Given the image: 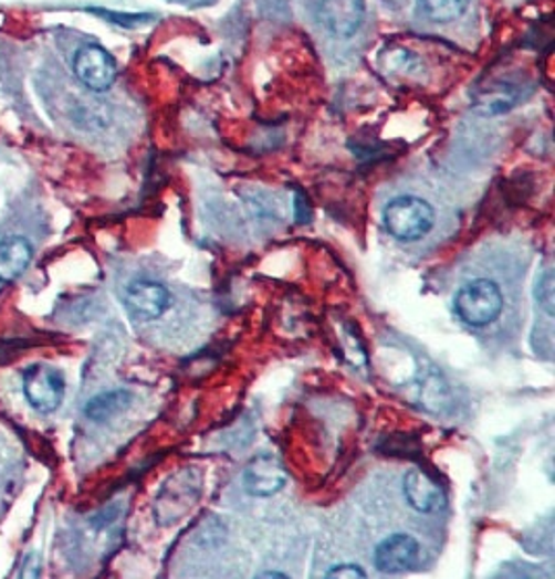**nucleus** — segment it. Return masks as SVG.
<instances>
[{
	"mask_svg": "<svg viewBox=\"0 0 555 579\" xmlns=\"http://www.w3.org/2000/svg\"><path fill=\"white\" fill-rule=\"evenodd\" d=\"M243 491L250 496H273L281 493L287 484V470L278 455L273 453H259L254 460L250 461L243 470L242 476Z\"/></svg>",
	"mask_w": 555,
	"mask_h": 579,
	"instance_id": "nucleus-5",
	"label": "nucleus"
},
{
	"mask_svg": "<svg viewBox=\"0 0 555 579\" xmlns=\"http://www.w3.org/2000/svg\"><path fill=\"white\" fill-rule=\"evenodd\" d=\"M184 2H186V4H205V2H207V0H184Z\"/></svg>",
	"mask_w": 555,
	"mask_h": 579,
	"instance_id": "nucleus-18",
	"label": "nucleus"
},
{
	"mask_svg": "<svg viewBox=\"0 0 555 579\" xmlns=\"http://www.w3.org/2000/svg\"><path fill=\"white\" fill-rule=\"evenodd\" d=\"M404 496L418 513H437L446 507V493L422 470H410L404 477Z\"/></svg>",
	"mask_w": 555,
	"mask_h": 579,
	"instance_id": "nucleus-10",
	"label": "nucleus"
},
{
	"mask_svg": "<svg viewBox=\"0 0 555 579\" xmlns=\"http://www.w3.org/2000/svg\"><path fill=\"white\" fill-rule=\"evenodd\" d=\"M422 557V546L410 534H391L381 540L373 561L383 573H404L415 569Z\"/></svg>",
	"mask_w": 555,
	"mask_h": 579,
	"instance_id": "nucleus-6",
	"label": "nucleus"
},
{
	"mask_svg": "<svg viewBox=\"0 0 555 579\" xmlns=\"http://www.w3.org/2000/svg\"><path fill=\"white\" fill-rule=\"evenodd\" d=\"M98 15H105V18L115 21V23H123V25H138L142 21H146L148 15H119V13H111V11H94Z\"/></svg>",
	"mask_w": 555,
	"mask_h": 579,
	"instance_id": "nucleus-16",
	"label": "nucleus"
},
{
	"mask_svg": "<svg viewBox=\"0 0 555 579\" xmlns=\"http://www.w3.org/2000/svg\"><path fill=\"white\" fill-rule=\"evenodd\" d=\"M132 403H134V394L125 389L101 392L87 401L84 413L92 422H106L123 411H127L132 408Z\"/></svg>",
	"mask_w": 555,
	"mask_h": 579,
	"instance_id": "nucleus-12",
	"label": "nucleus"
},
{
	"mask_svg": "<svg viewBox=\"0 0 555 579\" xmlns=\"http://www.w3.org/2000/svg\"><path fill=\"white\" fill-rule=\"evenodd\" d=\"M433 206L418 196H398L383 210V222L387 233L401 243H412L433 231Z\"/></svg>",
	"mask_w": 555,
	"mask_h": 579,
	"instance_id": "nucleus-2",
	"label": "nucleus"
},
{
	"mask_svg": "<svg viewBox=\"0 0 555 579\" xmlns=\"http://www.w3.org/2000/svg\"><path fill=\"white\" fill-rule=\"evenodd\" d=\"M23 392L32 408L51 413L61 406L65 397V378L51 366L35 364L23 375Z\"/></svg>",
	"mask_w": 555,
	"mask_h": 579,
	"instance_id": "nucleus-4",
	"label": "nucleus"
},
{
	"mask_svg": "<svg viewBox=\"0 0 555 579\" xmlns=\"http://www.w3.org/2000/svg\"><path fill=\"white\" fill-rule=\"evenodd\" d=\"M427 18L437 23H450L462 18L469 9V0H420Z\"/></svg>",
	"mask_w": 555,
	"mask_h": 579,
	"instance_id": "nucleus-13",
	"label": "nucleus"
},
{
	"mask_svg": "<svg viewBox=\"0 0 555 579\" xmlns=\"http://www.w3.org/2000/svg\"><path fill=\"white\" fill-rule=\"evenodd\" d=\"M202 496V474L193 467H181L163 484L155 498L158 526H174L196 507Z\"/></svg>",
	"mask_w": 555,
	"mask_h": 579,
	"instance_id": "nucleus-1",
	"label": "nucleus"
},
{
	"mask_svg": "<svg viewBox=\"0 0 555 579\" xmlns=\"http://www.w3.org/2000/svg\"><path fill=\"white\" fill-rule=\"evenodd\" d=\"M34 256L32 243L23 238H7L0 241V283H13Z\"/></svg>",
	"mask_w": 555,
	"mask_h": 579,
	"instance_id": "nucleus-11",
	"label": "nucleus"
},
{
	"mask_svg": "<svg viewBox=\"0 0 555 579\" xmlns=\"http://www.w3.org/2000/svg\"><path fill=\"white\" fill-rule=\"evenodd\" d=\"M318 19L323 28L335 38L356 34L365 19L363 0H323L318 7Z\"/></svg>",
	"mask_w": 555,
	"mask_h": 579,
	"instance_id": "nucleus-9",
	"label": "nucleus"
},
{
	"mask_svg": "<svg viewBox=\"0 0 555 579\" xmlns=\"http://www.w3.org/2000/svg\"><path fill=\"white\" fill-rule=\"evenodd\" d=\"M327 579H365L366 573L358 567V565H337L331 567L329 571L325 573Z\"/></svg>",
	"mask_w": 555,
	"mask_h": 579,
	"instance_id": "nucleus-15",
	"label": "nucleus"
},
{
	"mask_svg": "<svg viewBox=\"0 0 555 579\" xmlns=\"http://www.w3.org/2000/svg\"><path fill=\"white\" fill-rule=\"evenodd\" d=\"M535 299H537L538 307L554 318L555 314V276L552 269L543 271L538 274L537 285H535Z\"/></svg>",
	"mask_w": 555,
	"mask_h": 579,
	"instance_id": "nucleus-14",
	"label": "nucleus"
},
{
	"mask_svg": "<svg viewBox=\"0 0 555 579\" xmlns=\"http://www.w3.org/2000/svg\"><path fill=\"white\" fill-rule=\"evenodd\" d=\"M73 71L84 86L94 92H105L115 84L117 63L105 49L90 44L75 54Z\"/></svg>",
	"mask_w": 555,
	"mask_h": 579,
	"instance_id": "nucleus-8",
	"label": "nucleus"
},
{
	"mask_svg": "<svg viewBox=\"0 0 555 579\" xmlns=\"http://www.w3.org/2000/svg\"><path fill=\"white\" fill-rule=\"evenodd\" d=\"M458 318L474 328L495 323L503 312V293L495 281L472 278L453 297Z\"/></svg>",
	"mask_w": 555,
	"mask_h": 579,
	"instance_id": "nucleus-3",
	"label": "nucleus"
},
{
	"mask_svg": "<svg viewBox=\"0 0 555 579\" xmlns=\"http://www.w3.org/2000/svg\"><path fill=\"white\" fill-rule=\"evenodd\" d=\"M256 578L287 579L290 576H287V573H281V571H264V573H259Z\"/></svg>",
	"mask_w": 555,
	"mask_h": 579,
	"instance_id": "nucleus-17",
	"label": "nucleus"
},
{
	"mask_svg": "<svg viewBox=\"0 0 555 579\" xmlns=\"http://www.w3.org/2000/svg\"><path fill=\"white\" fill-rule=\"evenodd\" d=\"M123 302L132 318L150 323V320L160 318L169 309L171 293L165 285L155 283V281H134L125 290Z\"/></svg>",
	"mask_w": 555,
	"mask_h": 579,
	"instance_id": "nucleus-7",
	"label": "nucleus"
}]
</instances>
